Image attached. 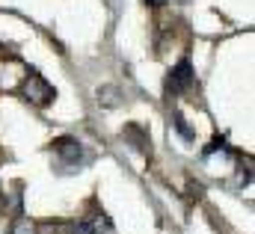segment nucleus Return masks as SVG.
<instances>
[{"mask_svg": "<svg viewBox=\"0 0 255 234\" xmlns=\"http://www.w3.org/2000/svg\"><path fill=\"white\" fill-rule=\"evenodd\" d=\"M193 83H196V71H193L190 59H181L172 71H169V77H166V92L169 95H181V92H187Z\"/></svg>", "mask_w": 255, "mask_h": 234, "instance_id": "7ed1b4c3", "label": "nucleus"}, {"mask_svg": "<svg viewBox=\"0 0 255 234\" xmlns=\"http://www.w3.org/2000/svg\"><path fill=\"white\" fill-rule=\"evenodd\" d=\"M51 151L57 154V166L63 175H71L77 169H83V160H86V151H83V142L77 136H57Z\"/></svg>", "mask_w": 255, "mask_h": 234, "instance_id": "f257e3e1", "label": "nucleus"}, {"mask_svg": "<svg viewBox=\"0 0 255 234\" xmlns=\"http://www.w3.org/2000/svg\"><path fill=\"white\" fill-rule=\"evenodd\" d=\"M172 124H175V130H178V133H181V136H184L187 142H193V139H196V133H193V127L187 124V118L181 116V113H172Z\"/></svg>", "mask_w": 255, "mask_h": 234, "instance_id": "0eeeda50", "label": "nucleus"}, {"mask_svg": "<svg viewBox=\"0 0 255 234\" xmlns=\"http://www.w3.org/2000/svg\"><path fill=\"white\" fill-rule=\"evenodd\" d=\"M145 3H148V6H154V9H157V6H166V3H169V0H145Z\"/></svg>", "mask_w": 255, "mask_h": 234, "instance_id": "1a4fd4ad", "label": "nucleus"}, {"mask_svg": "<svg viewBox=\"0 0 255 234\" xmlns=\"http://www.w3.org/2000/svg\"><path fill=\"white\" fill-rule=\"evenodd\" d=\"M12 234H36V226H33L30 220H18L15 229H12Z\"/></svg>", "mask_w": 255, "mask_h": 234, "instance_id": "6e6552de", "label": "nucleus"}, {"mask_svg": "<svg viewBox=\"0 0 255 234\" xmlns=\"http://www.w3.org/2000/svg\"><path fill=\"white\" fill-rule=\"evenodd\" d=\"M24 95H27L30 104H36V107H48V104L57 98V89H54L39 71H33V74L27 77V83H24Z\"/></svg>", "mask_w": 255, "mask_h": 234, "instance_id": "f03ea898", "label": "nucleus"}, {"mask_svg": "<svg viewBox=\"0 0 255 234\" xmlns=\"http://www.w3.org/2000/svg\"><path fill=\"white\" fill-rule=\"evenodd\" d=\"M74 234H113V220L107 214H89V217L77 220Z\"/></svg>", "mask_w": 255, "mask_h": 234, "instance_id": "20e7f679", "label": "nucleus"}, {"mask_svg": "<svg viewBox=\"0 0 255 234\" xmlns=\"http://www.w3.org/2000/svg\"><path fill=\"white\" fill-rule=\"evenodd\" d=\"M98 104H101V107H119V104H122L119 89H116V86H101V89H98Z\"/></svg>", "mask_w": 255, "mask_h": 234, "instance_id": "39448f33", "label": "nucleus"}, {"mask_svg": "<svg viewBox=\"0 0 255 234\" xmlns=\"http://www.w3.org/2000/svg\"><path fill=\"white\" fill-rule=\"evenodd\" d=\"M122 136H133V142H130V145H133V148H139V151H148V145H145V142H148V136H145L136 124H128L125 130H122Z\"/></svg>", "mask_w": 255, "mask_h": 234, "instance_id": "423d86ee", "label": "nucleus"}]
</instances>
